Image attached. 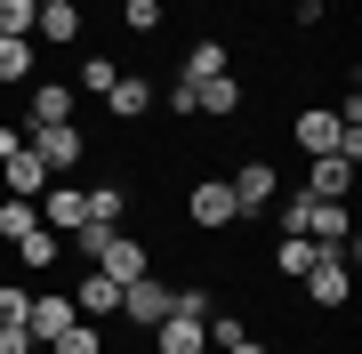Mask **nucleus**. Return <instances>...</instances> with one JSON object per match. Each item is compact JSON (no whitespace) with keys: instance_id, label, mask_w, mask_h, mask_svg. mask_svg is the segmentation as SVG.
Listing matches in <instances>:
<instances>
[{"instance_id":"nucleus-1","label":"nucleus","mask_w":362,"mask_h":354,"mask_svg":"<svg viewBox=\"0 0 362 354\" xmlns=\"http://www.w3.org/2000/svg\"><path fill=\"white\" fill-rule=\"evenodd\" d=\"M25 145H33V161L49 177H73L81 161H89V137H81V121H49V129H25Z\"/></svg>"},{"instance_id":"nucleus-2","label":"nucleus","mask_w":362,"mask_h":354,"mask_svg":"<svg viewBox=\"0 0 362 354\" xmlns=\"http://www.w3.org/2000/svg\"><path fill=\"white\" fill-rule=\"evenodd\" d=\"M185 225H194V234H226V225H242L233 185H226V177H194V194H185Z\"/></svg>"},{"instance_id":"nucleus-3","label":"nucleus","mask_w":362,"mask_h":354,"mask_svg":"<svg viewBox=\"0 0 362 354\" xmlns=\"http://www.w3.org/2000/svg\"><path fill=\"white\" fill-rule=\"evenodd\" d=\"M33 210H40V225H49V234H81V225H89V185L49 177V194H40Z\"/></svg>"},{"instance_id":"nucleus-4","label":"nucleus","mask_w":362,"mask_h":354,"mask_svg":"<svg viewBox=\"0 0 362 354\" xmlns=\"http://www.w3.org/2000/svg\"><path fill=\"white\" fill-rule=\"evenodd\" d=\"M298 282H306V306H322V314H346V298H354V266L346 258H314Z\"/></svg>"},{"instance_id":"nucleus-5","label":"nucleus","mask_w":362,"mask_h":354,"mask_svg":"<svg viewBox=\"0 0 362 354\" xmlns=\"http://www.w3.org/2000/svg\"><path fill=\"white\" fill-rule=\"evenodd\" d=\"M226 185H233V210H242V218H266L274 194H282V170H274V161H242Z\"/></svg>"},{"instance_id":"nucleus-6","label":"nucleus","mask_w":362,"mask_h":354,"mask_svg":"<svg viewBox=\"0 0 362 354\" xmlns=\"http://www.w3.org/2000/svg\"><path fill=\"white\" fill-rule=\"evenodd\" d=\"M250 105V89H242V73H209V81H194V121H233V113H242Z\"/></svg>"},{"instance_id":"nucleus-7","label":"nucleus","mask_w":362,"mask_h":354,"mask_svg":"<svg viewBox=\"0 0 362 354\" xmlns=\"http://www.w3.org/2000/svg\"><path fill=\"white\" fill-rule=\"evenodd\" d=\"M290 137H298V153H338V137H346V113H338V105H306V113H298L290 121Z\"/></svg>"},{"instance_id":"nucleus-8","label":"nucleus","mask_w":362,"mask_h":354,"mask_svg":"<svg viewBox=\"0 0 362 354\" xmlns=\"http://www.w3.org/2000/svg\"><path fill=\"white\" fill-rule=\"evenodd\" d=\"M169 290H177V282H161V274H137V282H121V322L153 330V322L169 314Z\"/></svg>"},{"instance_id":"nucleus-9","label":"nucleus","mask_w":362,"mask_h":354,"mask_svg":"<svg viewBox=\"0 0 362 354\" xmlns=\"http://www.w3.org/2000/svg\"><path fill=\"white\" fill-rule=\"evenodd\" d=\"M73 314H81V322H113V314H121V282L105 274V266H81V290H73Z\"/></svg>"},{"instance_id":"nucleus-10","label":"nucleus","mask_w":362,"mask_h":354,"mask_svg":"<svg viewBox=\"0 0 362 354\" xmlns=\"http://www.w3.org/2000/svg\"><path fill=\"white\" fill-rule=\"evenodd\" d=\"M354 177H362L354 161H338V153H314V161H306V185H298V194H314V201H346V194H354Z\"/></svg>"},{"instance_id":"nucleus-11","label":"nucleus","mask_w":362,"mask_h":354,"mask_svg":"<svg viewBox=\"0 0 362 354\" xmlns=\"http://www.w3.org/2000/svg\"><path fill=\"white\" fill-rule=\"evenodd\" d=\"M33 40H49V49H81V0H40Z\"/></svg>"},{"instance_id":"nucleus-12","label":"nucleus","mask_w":362,"mask_h":354,"mask_svg":"<svg viewBox=\"0 0 362 354\" xmlns=\"http://www.w3.org/2000/svg\"><path fill=\"white\" fill-rule=\"evenodd\" d=\"M65 322H81L73 298H57V290H33V298H25V330H33V346H49Z\"/></svg>"},{"instance_id":"nucleus-13","label":"nucleus","mask_w":362,"mask_h":354,"mask_svg":"<svg viewBox=\"0 0 362 354\" xmlns=\"http://www.w3.org/2000/svg\"><path fill=\"white\" fill-rule=\"evenodd\" d=\"M73 113H81L73 81H33V113H25V129H49V121H73Z\"/></svg>"},{"instance_id":"nucleus-14","label":"nucleus","mask_w":362,"mask_h":354,"mask_svg":"<svg viewBox=\"0 0 362 354\" xmlns=\"http://www.w3.org/2000/svg\"><path fill=\"white\" fill-rule=\"evenodd\" d=\"M153 354H209V330L194 314H161L153 322Z\"/></svg>"},{"instance_id":"nucleus-15","label":"nucleus","mask_w":362,"mask_h":354,"mask_svg":"<svg viewBox=\"0 0 362 354\" xmlns=\"http://www.w3.org/2000/svg\"><path fill=\"white\" fill-rule=\"evenodd\" d=\"M0 185H8L16 201H40V194H49V170L33 161V145H16V153L0 161Z\"/></svg>"},{"instance_id":"nucleus-16","label":"nucleus","mask_w":362,"mask_h":354,"mask_svg":"<svg viewBox=\"0 0 362 354\" xmlns=\"http://www.w3.org/2000/svg\"><path fill=\"white\" fill-rule=\"evenodd\" d=\"M105 113H113V121H145V113H153V81H145V73H121L113 89H105Z\"/></svg>"},{"instance_id":"nucleus-17","label":"nucleus","mask_w":362,"mask_h":354,"mask_svg":"<svg viewBox=\"0 0 362 354\" xmlns=\"http://www.w3.org/2000/svg\"><path fill=\"white\" fill-rule=\"evenodd\" d=\"M113 81H121L113 57H105V49H81V65H73V97H105Z\"/></svg>"},{"instance_id":"nucleus-18","label":"nucleus","mask_w":362,"mask_h":354,"mask_svg":"<svg viewBox=\"0 0 362 354\" xmlns=\"http://www.w3.org/2000/svg\"><path fill=\"white\" fill-rule=\"evenodd\" d=\"M121 218H129V185L97 177V185H89V225H121Z\"/></svg>"},{"instance_id":"nucleus-19","label":"nucleus","mask_w":362,"mask_h":354,"mask_svg":"<svg viewBox=\"0 0 362 354\" xmlns=\"http://www.w3.org/2000/svg\"><path fill=\"white\" fill-rule=\"evenodd\" d=\"M33 65H40V49H33V40H8V33H0V89H16Z\"/></svg>"},{"instance_id":"nucleus-20","label":"nucleus","mask_w":362,"mask_h":354,"mask_svg":"<svg viewBox=\"0 0 362 354\" xmlns=\"http://www.w3.org/2000/svg\"><path fill=\"white\" fill-rule=\"evenodd\" d=\"M314 258H322V249H314L306 234H282V242H274V274H290V282H298V274H306V266H314Z\"/></svg>"},{"instance_id":"nucleus-21","label":"nucleus","mask_w":362,"mask_h":354,"mask_svg":"<svg viewBox=\"0 0 362 354\" xmlns=\"http://www.w3.org/2000/svg\"><path fill=\"white\" fill-rule=\"evenodd\" d=\"M25 234H40V210H33V201H16V194H8V201H0V242L16 249Z\"/></svg>"},{"instance_id":"nucleus-22","label":"nucleus","mask_w":362,"mask_h":354,"mask_svg":"<svg viewBox=\"0 0 362 354\" xmlns=\"http://www.w3.org/2000/svg\"><path fill=\"white\" fill-rule=\"evenodd\" d=\"M209 73H226V49L218 40H194V49L177 57V81H209Z\"/></svg>"},{"instance_id":"nucleus-23","label":"nucleus","mask_w":362,"mask_h":354,"mask_svg":"<svg viewBox=\"0 0 362 354\" xmlns=\"http://www.w3.org/2000/svg\"><path fill=\"white\" fill-rule=\"evenodd\" d=\"M49 354H105V330H97V322H65V330L49 338Z\"/></svg>"},{"instance_id":"nucleus-24","label":"nucleus","mask_w":362,"mask_h":354,"mask_svg":"<svg viewBox=\"0 0 362 354\" xmlns=\"http://www.w3.org/2000/svg\"><path fill=\"white\" fill-rule=\"evenodd\" d=\"M169 314H194V322H209V314H218V290H209V282H185V290H169Z\"/></svg>"},{"instance_id":"nucleus-25","label":"nucleus","mask_w":362,"mask_h":354,"mask_svg":"<svg viewBox=\"0 0 362 354\" xmlns=\"http://www.w3.org/2000/svg\"><path fill=\"white\" fill-rule=\"evenodd\" d=\"M57 249H65V234H49V225H40V234H25V242H16V258L40 274V266H57Z\"/></svg>"},{"instance_id":"nucleus-26","label":"nucleus","mask_w":362,"mask_h":354,"mask_svg":"<svg viewBox=\"0 0 362 354\" xmlns=\"http://www.w3.org/2000/svg\"><path fill=\"white\" fill-rule=\"evenodd\" d=\"M121 25H129V33H161L169 8H161V0H121Z\"/></svg>"},{"instance_id":"nucleus-27","label":"nucleus","mask_w":362,"mask_h":354,"mask_svg":"<svg viewBox=\"0 0 362 354\" xmlns=\"http://www.w3.org/2000/svg\"><path fill=\"white\" fill-rule=\"evenodd\" d=\"M33 16H40V0H0V33L8 40H33Z\"/></svg>"},{"instance_id":"nucleus-28","label":"nucleus","mask_w":362,"mask_h":354,"mask_svg":"<svg viewBox=\"0 0 362 354\" xmlns=\"http://www.w3.org/2000/svg\"><path fill=\"white\" fill-rule=\"evenodd\" d=\"M25 298H33L25 282H0V330H8V322H25Z\"/></svg>"},{"instance_id":"nucleus-29","label":"nucleus","mask_w":362,"mask_h":354,"mask_svg":"<svg viewBox=\"0 0 362 354\" xmlns=\"http://www.w3.org/2000/svg\"><path fill=\"white\" fill-rule=\"evenodd\" d=\"M322 16H330V0H298L290 25H298V33H322Z\"/></svg>"},{"instance_id":"nucleus-30","label":"nucleus","mask_w":362,"mask_h":354,"mask_svg":"<svg viewBox=\"0 0 362 354\" xmlns=\"http://www.w3.org/2000/svg\"><path fill=\"white\" fill-rule=\"evenodd\" d=\"M0 354H33V330H25V322H8V330H0Z\"/></svg>"},{"instance_id":"nucleus-31","label":"nucleus","mask_w":362,"mask_h":354,"mask_svg":"<svg viewBox=\"0 0 362 354\" xmlns=\"http://www.w3.org/2000/svg\"><path fill=\"white\" fill-rule=\"evenodd\" d=\"M16 145H25V129H8V121H0V161H8Z\"/></svg>"},{"instance_id":"nucleus-32","label":"nucleus","mask_w":362,"mask_h":354,"mask_svg":"<svg viewBox=\"0 0 362 354\" xmlns=\"http://www.w3.org/2000/svg\"><path fill=\"white\" fill-rule=\"evenodd\" d=\"M226 354H274V346H266V338H233Z\"/></svg>"}]
</instances>
